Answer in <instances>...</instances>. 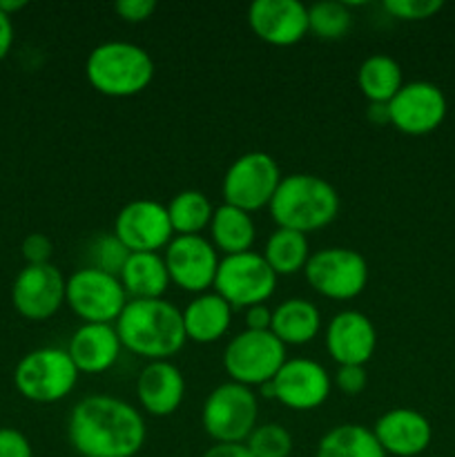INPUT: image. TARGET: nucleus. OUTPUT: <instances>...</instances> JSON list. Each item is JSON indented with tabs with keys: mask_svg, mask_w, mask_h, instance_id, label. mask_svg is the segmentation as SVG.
Here are the masks:
<instances>
[{
	"mask_svg": "<svg viewBox=\"0 0 455 457\" xmlns=\"http://www.w3.org/2000/svg\"><path fill=\"white\" fill-rule=\"evenodd\" d=\"M201 457H252L245 445H214Z\"/></svg>",
	"mask_w": 455,
	"mask_h": 457,
	"instance_id": "40",
	"label": "nucleus"
},
{
	"mask_svg": "<svg viewBox=\"0 0 455 457\" xmlns=\"http://www.w3.org/2000/svg\"><path fill=\"white\" fill-rule=\"evenodd\" d=\"M261 254L277 277L297 275L299 270L306 268L308 259H310V245H308V237L302 232L277 228L268 237Z\"/></svg>",
	"mask_w": 455,
	"mask_h": 457,
	"instance_id": "28",
	"label": "nucleus"
},
{
	"mask_svg": "<svg viewBox=\"0 0 455 457\" xmlns=\"http://www.w3.org/2000/svg\"><path fill=\"white\" fill-rule=\"evenodd\" d=\"M183 312L186 337L196 344H212L228 333L232 321V306L217 293H201Z\"/></svg>",
	"mask_w": 455,
	"mask_h": 457,
	"instance_id": "22",
	"label": "nucleus"
},
{
	"mask_svg": "<svg viewBox=\"0 0 455 457\" xmlns=\"http://www.w3.org/2000/svg\"><path fill=\"white\" fill-rule=\"evenodd\" d=\"M321 328V312L308 299H285L272 308L270 333L284 346H303L317 337Z\"/></svg>",
	"mask_w": 455,
	"mask_h": 457,
	"instance_id": "23",
	"label": "nucleus"
},
{
	"mask_svg": "<svg viewBox=\"0 0 455 457\" xmlns=\"http://www.w3.org/2000/svg\"><path fill=\"white\" fill-rule=\"evenodd\" d=\"M0 457H34L29 440L16 428H0Z\"/></svg>",
	"mask_w": 455,
	"mask_h": 457,
	"instance_id": "36",
	"label": "nucleus"
},
{
	"mask_svg": "<svg viewBox=\"0 0 455 457\" xmlns=\"http://www.w3.org/2000/svg\"><path fill=\"white\" fill-rule=\"evenodd\" d=\"M357 83L368 103H391V98L404 85V74H401L400 62L393 56L373 54L360 65Z\"/></svg>",
	"mask_w": 455,
	"mask_h": 457,
	"instance_id": "26",
	"label": "nucleus"
},
{
	"mask_svg": "<svg viewBox=\"0 0 455 457\" xmlns=\"http://www.w3.org/2000/svg\"><path fill=\"white\" fill-rule=\"evenodd\" d=\"M272 324V311L266 303H257V306L245 308V330H270Z\"/></svg>",
	"mask_w": 455,
	"mask_h": 457,
	"instance_id": "38",
	"label": "nucleus"
},
{
	"mask_svg": "<svg viewBox=\"0 0 455 457\" xmlns=\"http://www.w3.org/2000/svg\"><path fill=\"white\" fill-rule=\"evenodd\" d=\"M245 449L252 457H288L293 453V436L281 424H257L245 440Z\"/></svg>",
	"mask_w": 455,
	"mask_h": 457,
	"instance_id": "31",
	"label": "nucleus"
},
{
	"mask_svg": "<svg viewBox=\"0 0 455 457\" xmlns=\"http://www.w3.org/2000/svg\"><path fill=\"white\" fill-rule=\"evenodd\" d=\"M67 279L54 263L25 266L12 286V303L18 315L29 321H45L65 303Z\"/></svg>",
	"mask_w": 455,
	"mask_h": 457,
	"instance_id": "15",
	"label": "nucleus"
},
{
	"mask_svg": "<svg viewBox=\"0 0 455 457\" xmlns=\"http://www.w3.org/2000/svg\"><path fill=\"white\" fill-rule=\"evenodd\" d=\"M275 400L281 402L290 411H312L319 409L330 395V375L319 361L297 357L285 360L279 373L272 379Z\"/></svg>",
	"mask_w": 455,
	"mask_h": 457,
	"instance_id": "16",
	"label": "nucleus"
},
{
	"mask_svg": "<svg viewBox=\"0 0 455 457\" xmlns=\"http://www.w3.org/2000/svg\"><path fill=\"white\" fill-rule=\"evenodd\" d=\"M116 239L129 253H159L174 239L168 208L154 199H134L114 219Z\"/></svg>",
	"mask_w": 455,
	"mask_h": 457,
	"instance_id": "13",
	"label": "nucleus"
},
{
	"mask_svg": "<svg viewBox=\"0 0 455 457\" xmlns=\"http://www.w3.org/2000/svg\"><path fill=\"white\" fill-rule=\"evenodd\" d=\"M114 328L123 348L150 361L177 355L187 342L183 312L168 299H129Z\"/></svg>",
	"mask_w": 455,
	"mask_h": 457,
	"instance_id": "2",
	"label": "nucleus"
},
{
	"mask_svg": "<svg viewBox=\"0 0 455 457\" xmlns=\"http://www.w3.org/2000/svg\"><path fill=\"white\" fill-rule=\"evenodd\" d=\"M375 440L386 455H422L433 440L431 422L415 409H393L379 415L373 427Z\"/></svg>",
	"mask_w": 455,
	"mask_h": 457,
	"instance_id": "19",
	"label": "nucleus"
},
{
	"mask_svg": "<svg viewBox=\"0 0 455 457\" xmlns=\"http://www.w3.org/2000/svg\"><path fill=\"white\" fill-rule=\"evenodd\" d=\"M120 348L123 344L114 324H83L71 335L67 353L79 373L98 375L119 361Z\"/></svg>",
	"mask_w": 455,
	"mask_h": 457,
	"instance_id": "21",
	"label": "nucleus"
},
{
	"mask_svg": "<svg viewBox=\"0 0 455 457\" xmlns=\"http://www.w3.org/2000/svg\"><path fill=\"white\" fill-rule=\"evenodd\" d=\"M145 436L143 415L112 395L85 397L67 420V440L80 457H134Z\"/></svg>",
	"mask_w": 455,
	"mask_h": 457,
	"instance_id": "1",
	"label": "nucleus"
},
{
	"mask_svg": "<svg viewBox=\"0 0 455 457\" xmlns=\"http://www.w3.org/2000/svg\"><path fill=\"white\" fill-rule=\"evenodd\" d=\"M154 58L145 47L128 40H105L85 61L87 83L103 96L128 98L141 94L154 79Z\"/></svg>",
	"mask_w": 455,
	"mask_h": 457,
	"instance_id": "4",
	"label": "nucleus"
},
{
	"mask_svg": "<svg viewBox=\"0 0 455 457\" xmlns=\"http://www.w3.org/2000/svg\"><path fill=\"white\" fill-rule=\"evenodd\" d=\"M13 45V22L12 16H7L4 12H0V61L9 54Z\"/></svg>",
	"mask_w": 455,
	"mask_h": 457,
	"instance_id": "39",
	"label": "nucleus"
},
{
	"mask_svg": "<svg viewBox=\"0 0 455 457\" xmlns=\"http://www.w3.org/2000/svg\"><path fill=\"white\" fill-rule=\"evenodd\" d=\"M279 163L266 152H245L226 170L221 195L223 204L245 212L268 208L281 183Z\"/></svg>",
	"mask_w": 455,
	"mask_h": 457,
	"instance_id": "8",
	"label": "nucleus"
},
{
	"mask_svg": "<svg viewBox=\"0 0 455 457\" xmlns=\"http://www.w3.org/2000/svg\"><path fill=\"white\" fill-rule=\"evenodd\" d=\"M136 395L143 411L154 418L177 413L186 395V379L170 360L150 361L136 379Z\"/></svg>",
	"mask_w": 455,
	"mask_h": 457,
	"instance_id": "20",
	"label": "nucleus"
},
{
	"mask_svg": "<svg viewBox=\"0 0 455 457\" xmlns=\"http://www.w3.org/2000/svg\"><path fill=\"white\" fill-rule=\"evenodd\" d=\"M268 208L277 228L308 235L337 219L339 195L333 183L317 174H288L281 179Z\"/></svg>",
	"mask_w": 455,
	"mask_h": 457,
	"instance_id": "3",
	"label": "nucleus"
},
{
	"mask_svg": "<svg viewBox=\"0 0 455 457\" xmlns=\"http://www.w3.org/2000/svg\"><path fill=\"white\" fill-rule=\"evenodd\" d=\"M335 384L343 395H360L368 384L366 366H339L335 375Z\"/></svg>",
	"mask_w": 455,
	"mask_h": 457,
	"instance_id": "35",
	"label": "nucleus"
},
{
	"mask_svg": "<svg viewBox=\"0 0 455 457\" xmlns=\"http://www.w3.org/2000/svg\"><path fill=\"white\" fill-rule=\"evenodd\" d=\"M303 275L321 297L348 302L364 293L368 284V263L364 254L352 248H324L310 254Z\"/></svg>",
	"mask_w": 455,
	"mask_h": 457,
	"instance_id": "10",
	"label": "nucleus"
},
{
	"mask_svg": "<svg viewBox=\"0 0 455 457\" xmlns=\"http://www.w3.org/2000/svg\"><path fill=\"white\" fill-rule=\"evenodd\" d=\"M168 217L172 223L174 237L177 235H201L212 221L214 205L203 192L183 190L172 196L168 205Z\"/></svg>",
	"mask_w": 455,
	"mask_h": 457,
	"instance_id": "29",
	"label": "nucleus"
},
{
	"mask_svg": "<svg viewBox=\"0 0 455 457\" xmlns=\"http://www.w3.org/2000/svg\"><path fill=\"white\" fill-rule=\"evenodd\" d=\"M79 369L62 348H36L27 353L13 370V386L25 400L54 404L74 391Z\"/></svg>",
	"mask_w": 455,
	"mask_h": 457,
	"instance_id": "5",
	"label": "nucleus"
},
{
	"mask_svg": "<svg viewBox=\"0 0 455 457\" xmlns=\"http://www.w3.org/2000/svg\"><path fill=\"white\" fill-rule=\"evenodd\" d=\"M352 13L346 3L324 0L308 7V31L324 40H339L351 31Z\"/></svg>",
	"mask_w": 455,
	"mask_h": 457,
	"instance_id": "30",
	"label": "nucleus"
},
{
	"mask_svg": "<svg viewBox=\"0 0 455 457\" xmlns=\"http://www.w3.org/2000/svg\"><path fill=\"white\" fill-rule=\"evenodd\" d=\"M391 125L409 137L431 134L444 123L446 96L431 80H410L388 103Z\"/></svg>",
	"mask_w": 455,
	"mask_h": 457,
	"instance_id": "14",
	"label": "nucleus"
},
{
	"mask_svg": "<svg viewBox=\"0 0 455 457\" xmlns=\"http://www.w3.org/2000/svg\"><path fill=\"white\" fill-rule=\"evenodd\" d=\"M128 257L129 250L116 239L114 232H110V235H96L87 244V268H96V270L119 277Z\"/></svg>",
	"mask_w": 455,
	"mask_h": 457,
	"instance_id": "32",
	"label": "nucleus"
},
{
	"mask_svg": "<svg viewBox=\"0 0 455 457\" xmlns=\"http://www.w3.org/2000/svg\"><path fill=\"white\" fill-rule=\"evenodd\" d=\"M27 7V0H0V12H4L7 16L21 12Z\"/></svg>",
	"mask_w": 455,
	"mask_h": 457,
	"instance_id": "42",
	"label": "nucleus"
},
{
	"mask_svg": "<svg viewBox=\"0 0 455 457\" xmlns=\"http://www.w3.org/2000/svg\"><path fill=\"white\" fill-rule=\"evenodd\" d=\"M377 348V330L360 311H342L326 326V351L339 366H366Z\"/></svg>",
	"mask_w": 455,
	"mask_h": 457,
	"instance_id": "18",
	"label": "nucleus"
},
{
	"mask_svg": "<svg viewBox=\"0 0 455 457\" xmlns=\"http://www.w3.org/2000/svg\"><path fill=\"white\" fill-rule=\"evenodd\" d=\"M65 302L85 324H116L129 299L119 277L83 266L67 279Z\"/></svg>",
	"mask_w": 455,
	"mask_h": 457,
	"instance_id": "9",
	"label": "nucleus"
},
{
	"mask_svg": "<svg viewBox=\"0 0 455 457\" xmlns=\"http://www.w3.org/2000/svg\"><path fill=\"white\" fill-rule=\"evenodd\" d=\"M285 360V346L270 330H244L223 351V369L230 382L248 388L272 382Z\"/></svg>",
	"mask_w": 455,
	"mask_h": 457,
	"instance_id": "7",
	"label": "nucleus"
},
{
	"mask_svg": "<svg viewBox=\"0 0 455 457\" xmlns=\"http://www.w3.org/2000/svg\"><path fill=\"white\" fill-rule=\"evenodd\" d=\"M368 119L375 125H388L391 116H388V103H368Z\"/></svg>",
	"mask_w": 455,
	"mask_h": 457,
	"instance_id": "41",
	"label": "nucleus"
},
{
	"mask_svg": "<svg viewBox=\"0 0 455 457\" xmlns=\"http://www.w3.org/2000/svg\"><path fill=\"white\" fill-rule=\"evenodd\" d=\"M119 279L128 299H163L172 284L165 259L159 253H129Z\"/></svg>",
	"mask_w": 455,
	"mask_h": 457,
	"instance_id": "24",
	"label": "nucleus"
},
{
	"mask_svg": "<svg viewBox=\"0 0 455 457\" xmlns=\"http://www.w3.org/2000/svg\"><path fill=\"white\" fill-rule=\"evenodd\" d=\"M114 12L128 22H143L156 12L154 0H119L114 4Z\"/></svg>",
	"mask_w": 455,
	"mask_h": 457,
	"instance_id": "37",
	"label": "nucleus"
},
{
	"mask_svg": "<svg viewBox=\"0 0 455 457\" xmlns=\"http://www.w3.org/2000/svg\"><path fill=\"white\" fill-rule=\"evenodd\" d=\"M315 457H388L373 428L364 424H339L330 428L317 445Z\"/></svg>",
	"mask_w": 455,
	"mask_h": 457,
	"instance_id": "27",
	"label": "nucleus"
},
{
	"mask_svg": "<svg viewBox=\"0 0 455 457\" xmlns=\"http://www.w3.org/2000/svg\"><path fill=\"white\" fill-rule=\"evenodd\" d=\"M257 415L259 404L252 388L226 382L205 397L201 424L214 445H245L257 427Z\"/></svg>",
	"mask_w": 455,
	"mask_h": 457,
	"instance_id": "6",
	"label": "nucleus"
},
{
	"mask_svg": "<svg viewBox=\"0 0 455 457\" xmlns=\"http://www.w3.org/2000/svg\"><path fill=\"white\" fill-rule=\"evenodd\" d=\"M21 250L27 266H43V263H49V259H52L54 245L47 235H43V232H31V235L25 237Z\"/></svg>",
	"mask_w": 455,
	"mask_h": 457,
	"instance_id": "34",
	"label": "nucleus"
},
{
	"mask_svg": "<svg viewBox=\"0 0 455 457\" xmlns=\"http://www.w3.org/2000/svg\"><path fill=\"white\" fill-rule=\"evenodd\" d=\"M442 7V0H384V9L397 21H426Z\"/></svg>",
	"mask_w": 455,
	"mask_h": 457,
	"instance_id": "33",
	"label": "nucleus"
},
{
	"mask_svg": "<svg viewBox=\"0 0 455 457\" xmlns=\"http://www.w3.org/2000/svg\"><path fill=\"white\" fill-rule=\"evenodd\" d=\"M170 281L186 293H208L219 270V254L203 235H177L165 248Z\"/></svg>",
	"mask_w": 455,
	"mask_h": 457,
	"instance_id": "12",
	"label": "nucleus"
},
{
	"mask_svg": "<svg viewBox=\"0 0 455 457\" xmlns=\"http://www.w3.org/2000/svg\"><path fill=\"white\" fill-rule=\"evenodd\" d=\"M277 288V275L261 253L228 254L219 262L214 293L232 308H250L266 303Z\"/></svg>",
	"mask_w": 455,
	"mask_h": 457,
	"instance_id": "11",
	"label": "nucleus"
},
{
	"mask_svg": "<svg viewBox=\"0 0 455 457\" xmlns=\"http://www.w3.org/2000/svg\"><path fill=\"white\" fill-rule=\"evenodd\" d=\"M210 237H212L214 248L221 250L228 257V254H241L252 250L257 228H254L250 212L223 204L214 208L212 221H210Z\"/></svg>",
	"mask_w": 455,
	"mask_h": 457,
	"instance_id": "25",
	"label": "nucleus"
},
{
	"mask_svg": "<svg viewBox=\"0 0 455 457\" xmlns=\"http://www.w3.org/2000/svg\"><path fill=\"white\" fill-rule=\"evenodd\" d=\"M248 22L263 43L290 47L308 34V7L299 0H254Z\"/></svg>",
	"mask_w": 455,
	"mask_h": 457,
	"instance_id": "17",
	"label": "nucleus"
}]
</instances>
